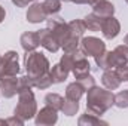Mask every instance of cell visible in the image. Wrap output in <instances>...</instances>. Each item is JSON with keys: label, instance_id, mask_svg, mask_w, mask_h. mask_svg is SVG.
Wrapping results in <instances>:
<instances>
[{"label": "cell", "instance_id": "21", "mask_svg": "<svg viewBox=\"0 0 128 126\" xmlns=\"http://www.w3.org/2000/svg\"><path fill=\"white\" fill-rule=\"evenodd\" d=\"M61 0H43L42 1V6L46 12L48 16H52V15H57L60 10H61Z\"/></svg>", "mask_w": 128, "mask_h": 126}, {"label": "cell", "instance_id": "12", "mask_svg": "<svg viewBox=\"0 0 128 126\" xmlns=\"http://www.w3.org/2000/svg\"><path fill=\"white\" fill-rule=\"evenodd\" d=\"M26 18H27V21L32 22V24H40V22L46 21L48 15H46V12H45V9H43L42 3L33 1L32 4L28 6V9H27Z\"/></svg>", "mask_w": 128, "mask_h": 126}, {"label": "cell", "instance_id": "35", "mask_svg": "<svg viewBox=\"0 0 128 126\" xmlns=\"http://www.w3.org/2000/svg\"><path fill=\"white\" fill-rule=\"evenodd\" d=\"M0 125H6V120H0Z\"/></svg>", "mask_w": 128, "mask_h": 126}, {"label": "cell", "instance_id": "26", "mask_svg": "<svg viewBox=\"0 0 128 126\" xmlns=\"http://www.w3.org/2000/svg\"><path fill=\"white\" fill-rule=\"evenodd\" d=\"M79 48H80V37H76V36H70L66 40V43L61 46V49L64 52H74Z\"/></svg>", "mask_w": 128, "mask_h": 126}, {"label": "cell", "instance_id": "16", "mask_svg": "<svg viewBox=\"0 0 128 126\" xmlns=\"http://www.w3.org/2000/svg\"><path fill=\"white\" fill-rule=\"evenodd\" d=\"M90 71H91V64L86 60L85 55L79 57V58L74 61V65H73V68H72V73H73V76H74L76 80L80 79V77H84V76H86V74H90Z\"/></svg>", "mask_w": 128, "mask_h": 126}, {"label": "cell", "instance_id": "23", "mask_svg": "<svg viewBox=\"0 0 128 126\" xmlns=\"http://www.w3.org/2000/svg\"><path fill=\"white\" fill-rule=\"evenodd\" d=\"M45 104L46 105H51L52 108H55V110H58V111H61V108H63V104H64V98L61 95L58 94H46L45 96Z\"/></svg>", "mask_w": 128, "mask_h": 126}, {"label": "cell", "instance_id": "5", "mask_svg": "<svg viewBox=\"0 0 128 126\" xmlns=\"http://www.w3.org/2000/svg\"><path fill=\"white\" fill-rule=\"evenodd\" d=\"M20 73L18 52L8 51L0 57V76H16Z\"/></svg>", "mask_w": 128, "mask_h": 126}, {"label": "cell", "instance_id": "9", "mask_svg": "<svg viewBox=\"0 0 128 126\" xmlns=\"http://www.w3.org/2000/svg\"><path fill=\"white\" fill-rule=\"evenodd\" d=\"M101 33L104 36L106 40H113L118 37V34L121 33V24L119 21L112 15V16H106L103 18L101 22Z\"/></svg>", "mask_w": 128, "mask_h": 126}, {"label": "cell", "instance_id": "30", "mask_svg": "<svg viewBox=\"0 0 128 126\" xmlns=\"http://www.w3.org/2000/svg\"><path fill=\"white\" fill-rule=\"evenodd\" d=\"M6 125H20V126H22V125H24V120L14 114V117H10V119H8V120H6Z\"/></svg>", "mask_w": 128, "mask_h": 126}, {"label": "cell", "instance_id": "37", "mask_svg": "<svg viewBox=\"0 0 128 126\" xmlns=\"http://www.w3.org/2000/svg\"><path fill=\"white\" fill-rule=\"evenodd\" d=\"M125 1H127V4H128V0H125Z\"/></svg>", "mask_w": 128, "mask_h": 126}, {"label": "cell", "instance_id": "6", "mask_svg": "<svg viewBox=\"0 0 128 126\" xmlns=\"http://www.w3.org/2000/svg\"><path fill=\"white\" fill-rule=\"evenodd\" d=\"M80 51L85 57H97L106 51V43L94 36L80 37Z\"/></svg>", "mask_w": 128, "mask_h": 126}, {"label": "cell", "instance_id": "27", "mask_svg": "<svg viewBox=\"0 0 128 126\" xmlns=\"http://www.w3.org/2000/svg\"><path fill=\"white\" fill-rule=\"evenodd\" d=\"M115 105L119 108H128V89L115 95Z\"/></svg>", "mask_w": 128, "mask_h": 126}, {"label": "cell", "instance_id": "1", "mask_svg": "<svg viewBox=\"0 0 128 126\" xmlns=\"http://www.w3.org/2000/svg\"><path fill=\"white\" fill-rule=\"evenodd\" d=\"M115 105V95L110 89L92 86L86 91V111L96 116H103Z\"/></svg>", "mask_w": 128, "mask_h": 126}, {"label": "cell", "instance_id": "17", "mask_svg": "<svg viewBox=\"0 0 128 126\" xmlns=\"http://www.w3.org/2000/svg\"><path fill=\"white\" fill-rule=\"evenodd\" d=\"M85 94V89H84V86L76 80V82H72V83H68L67 85V88H66V98H68V99H73V101H79L80 98H82V95Z\"/></svg>", "mask_w": 128, "mask_h": 126}, {"label": "cell", "instance_id": "31", "mask_svg": "<svg viewBox=\"0 0 128 126\" xmlns=\"http://www.w3.org/2000/svg\"><path fill=\"white\" fill-rule=\"evenodd\" d=\"M12 3L16 6V7H27L33 3V0H12Z\"/></svg>", "mask_w": 128, "mask_h": 126}, {"label": "cell", "instance_id": "20", "mask_svg": "<svg viewBox=\"0 0 128 126\" xmlns=\"http://www.w3.org/2000/svg\"><path fill=\"white\" fill-rule=\"evenodd\" d=\"M79 126H96V125H107V122L101 120L100 116H96V114H91V113H85L79 117L78 120Z\"/></svg>", "mask_w": 128, "mask_h": 126}, {"label": "cell", "instance_id": "22", "mask_svg": "<svg viewBox=\"0 0 128 126\" xmlns=\"http://www.w3.org/2000/svg\"><path fill=\"white\" fill-rule=\"evenodd\" d=\"M68 28H70L72 36H76V37H84V34L86 31L84 19H73V21H70L68 22Z\"/></svg>", "mask_w": 128, "mask_h": 126}, {"label": "cell", "instance_id": "4", "mask_svg": "<svg viewBox=\"0 0 128 126\" xmlns=\"http://www.w3.org/2000/svg\"><path fill=\"white\" fill-rule=\"evenodd\" d=\"M46 21H48V28L52 31L54 37L57 39V42L60 43V48H61L66 43V40L72 36L70 28H68V22H64V19L60 18V16L54 18V15L49 19H46Z\"/></svg>", "mask_w": 128, "mask_h": 126}, {"label": "cell", "instance_id": "15", "mask_svg": "<svg viewBox=\"0 0 128 126\" xmlns=\"http://www.w3.org/2000/svg\"><path fill=\"white\" fill-rule=\"evenodd\" d=\"M92 12L101 18L112 16V15H115V4L109 0H97L92 4Z\"/></svg>", "mask_w": 128, "mask_h": 126}, {"label": "cell", "instance_id": "19", "mask_svg": "<svg viewBox=\"0 0 128 126\" xmlns=\"http://www.w3.org/2000/svg\"><path fill=\"white\" fill-rule=\"evenodd\" d=\"M84 22H85L86 30H90V31H101V22H103V18L98 16V15H96L94 12L90 13V15H86V16L84 18Z\"/></svg>", "mask_w": 128, "mask_h": 126}, {"label": "cell", "instance_id": "11", "mask_svg": "<svg viewBox=\"0 0 128 126\" xmlns=\"http://www.w3.org/2000/svg\"><path fill=\"white\" fill-rule=\"evenodd\" d=\"M37 34H39V42H40V46H42V48H45L46 51H49V52H52V54H55V52L60 49V43L57 42V39L54 37L52 31H51L48 27L39 30Z\"/></svg>", "mask_w": 128, "mask_h": 126}, {"label": "cell", "instance_id": "7", "mask_svg": "<svg viewBox=\"0 0 128 126\" xmlns=\"http://www.w3.org/2000/svg\"><path fill=\"white\" fill-rule=\"evenodd\" d=\"M128 64V46L119 45L113 51H107V68H119Z\"/></svg>", "mask_w": 128, "mask_h": 126}, {"label": "cell", "instance_id": "10", "mask_svg": "<svg viewBox=\"0 0 128 126\" xmlns=\"http://www.w3.org/2000/svg\"><path fill=\"white\" fill-rule=\"evenodd\" d=\"M18 80L16 76H0V94L4 98H12L18 94Z\"/></svg>", "mask_w": 128, "mask_h": 126}, {"label": "cell", "instance_id": "24", "mask_svg": "<svg viewBox=\"0 0 128 126\" xmlns=\"http://www.w3.org/2000/svg\"><path fill=\"white\" fill-rule=\"evenodd\" d=\"M32 80H33V88H36V89H48L54 85L49 73H46L43 76H39L36 79H32Z\"/></svg>", "mask_w": 128, "mask_h": 126}, {"label": "cell", "instance_id": "38", "mask_svg": "<svg viewBox=\"0 0 128 126\" xmlns=\"http://www.w3.org/2000/svg\"><path fill=\"white\" fill-rule=\"evenodd\" d=\"M0 57H2V55H0Z\"/></svg>", "mask_w": 128, "mask_h": 126}, {"label": "cell", "instance_id": "25", "mask_svg": "<svg viewBox=\"0 0 128 126\" xmlns=\"http://www.w3.org/2000/svg\"><path fill=\"white\" fill-rule=\"evenodd\" d=\"M61 111H63L66 116H68V117L74 116V114L79 111V101H73V99L64 98V104H63Z\"/></svg>", "mask_w": 128, "mask_h": 126}, {"label": "cell", "instance_id": "3", "mask_svg": "<svg viewBox=\"0 0 128 126\" xmlns=\"http://www.w3.org/2000/svg\"><path fill=\"white\" fill-rule=\"evenodd\" d=\"M36 113H37V102H36L33 91L28 89V91L20 92L18 94V104L14 110V114L26 122V120L34 119Z\"/></svg>", "mask_w": 128, "mask_h": 126}, {"label": "cell", "instance_id": "8", "mask_svg": "<svg viewBox=\"0 0 128 126\" xmlns=\"http://www.w3.org/2000/svg\"><path fill=\"white\" fill-rule=\"evenodd\" d=\"M58 122V110L51 105H45L34 116V123L37 126H52Z\"/></svg>", "mask_w": 128, "mask_h": 126}, {"label": "cell", "instance_id": "39", "mask_svg": "<svg viewBox=\"0 0 128 126\" xmlns=\"http://www.w3.org/2000/svg\"><path fill=\"white\" fill-rule=\"evenodd\" d=\"M0 95H2V94H0Z\"/></svg>", "mask_w": 128, "mask_h": 126}, {"label": "cell", "instance_id": "14", "mask_svg": "<svg viewBox=\"0 0 128 126\" xmlns=\"http://www.w3.org/2000/svg\"><path fill=\"white\" fill-rule=\"evenodd\" d=\"M20 43L22 46V49L26 52H32V51H36L40 45L39 42V34L37 31H26L21 34L20 37Z\"/></svg>", "mask_w": 128, "mask_h": 126}, {"label": "cell", "instance_id": "2", "mask_svg": "<svg viewBox=\"0 0 128 126\" xmlns=\"http://www.w3.org/2000/svg\"><path fill=\"white\" fill-rule=\"evenodd\" d=\"M24 67L27 74L36 79L39 76H43L46 73H49L51 70V64L48 61V58L45 57V54L32 51V52H26V60H24Z\"/></svg>", "mask_w": 128, "mask_h": 126}, {"label": "cell", "instance_id": "28", "mask_svg": "<svg viewBox=\"0 0 128 126\" xmlns=\"http://www.w3.org/2000/svg\"><path fill=\"white\" fill-rule=\"evenodd\" d=\"M78 82L84 86V89H85V92L88 91V89H91L92 86H96V79L91 76V74H86V76H84V77H80V79H78Z\"/></svg>", "mask_w": 128, "mask_h": 126}, {"label": "cell", "instance_id": "32", "mask_svg": "<svg viewBox=\"0 0 128 126\" xmlns=\"http://www.w3.org/2000/svg\"><path fill=\"white\" fill-rule=\"evenodd\" d=\"M72 1L76 3V4H91V6H92L97 0H72Z\"/></svg>", "mask_w": 128, "mask_h": 126}, {"label": "cell", "instance_id": "29", "mask_svg": "<svg viewBox=\"0 0 128 126\" xmlns=\"http://www.w3.org/2000/svg\"><path fill=\"white\" fill-rule=\"evenodd\" d=\"M115 70H116V73H118L121 82H128V64L119 67V68H115Z\"/></svg>", "mask_w": 128, "mask_h": 126}, {"label": "cell", "instance_id": "18", "mask_svg": "<svg viewBox=\"0 0 128 126\" xmlns=\"http://www.w3.org/2000/svg\"><path fill=\"white\" fill-rule=\"evenodd\" d=\"M49 74H51V79H52V83H54V85H57V83H63V82L67 80V77H68V71H67L66 68H63L60 63L51 67Z\"/></svg>", "mask_w": 128, "mask_h": 126}, {"label": "cell", "instance_id": "34", "mask_svg": "<svg viewBox=\"0 0 128 126\" xmlns=\"http://www.w3.org/2000/svg\"><path fill=\"white\" fill-rule=\"evenodd\" d=\"M124 45H127V46H128V34L124 37Z\"/></svg>", "mask_w": 128, "mask_h": 126}, {"label": "cell", "instance_id": "36", "mask_svg": "<svg viewBox=\"0 0 128 126\" xmlns=\"http://www.w3.org/2000/svg\"><path fill=\"white\" fill-rule=\"evenodd\" d=\"M61 1H72V0H61Z\"/></svg>", "mask_w": 128, "mask_h": 126}, {"label": "cell", "instance_id": "33", "mask_svg": "<svg viewBox=\"0 0 128 126\" xmlns=\"http://www.w3.org/2000/svg\"><path fill=\"white\" fill-rule=\"evenodd\" d=\"M4 16H6V10H4L3 6H0V24L4 21Z\"/></svg>", "mask_w": 128, "mask_h": 126}, {"label": "cell", "instance_id": "13", "mask_svg": "<svg viewBox=\"0 0 128 126\" xmlns=\"http://www.w3.org/2000/svg\"><path fill=\"white\" fill-rule=\"evenodd\" d=\"M101 83H103V86L106 89L115 91V89H118L121 86L122 82H121V79H119L115 68H107V70H104V73L101 76Z\"/></svg>", "mask_w": 128, "mask_h": 126}]
</instances>
